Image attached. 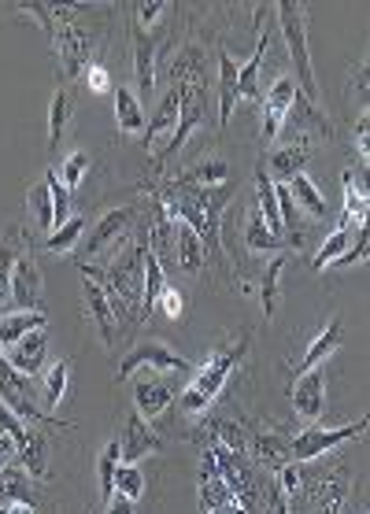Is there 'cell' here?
Instances as JSON below:
<instances>
[{
    "mask_svg": "<svg viewBox=\"0 0 370 514\" xmlns=\"http://www.w3.org/2000/svg\"><path fill=\"white\" fill-rule=\"evenodd\" d=\"M285 263H289V252H278V256L267 263V270H263V282H259V304H263V319H274V311H278V282H282Z\"/></svg>",
    "mask_w": 370,
    "mask_h": 514,
    "instance_id": "cell-33",
    "label": "cell"
},
{
    "mask_svg": "<svg viewBox=\"0 0 370 514\" xmlns=\"http://www.w3.org/2000/svg\"><path fill=\"white\" fill-rule=\"evenodd\" d=\"M308 160H311V148L304 145V141H296V145L274 148L271 156L263 160V167H267V174H271V182L289 185L296 174H308Z\"/></svg>",
    "mask_w": 370,
    "mask_h": 514,
    "instance_id": "cell-13",
    "label": "cell"
},
{
    "mask_svg": "<svg viewBox=\"0 0 370 514\" xmlns=\"http://www.w3.org/2000/svg\"><path fill=\"white\" fill-rule=\"evenodd\" d=\"M163 285H167V278H163V259L156 256L152 248H145V293H141V311H137L141 322L156 311V300H160Z\"/></svg>",
    "mask_w": 370,
    "mask_h": 514,
    "instance_id": "cell-28",
    "label": "cell"
},
{
    "mask_svg": "<svg viewBox=\"0 0 370 514\" xmlns=\"http://www.w3.org/2000/svg\"><path fill=\"white\" fill-rule=\"evenodd\" d=\"M178 123H182V93L171 89V93L160 100V108H156V115H152V123H148V137H145L148 152H152L156 145H167V141L174 137V130H178Z\"/></svg>",
    "mask_w": 370,
    "mask_h": 514,
    "instance_id": "cell-18",
    "label": "cell"
},
{
    "mask_svg": "<svg viewBox=\"0 0 370 514\" xmlns=\"http://www.w3.org/2000/svg\"><path fill=\"white\" fill-rule=\"evenodd\" d=\"M352 93L363 100V108L370 111V56L363 63H356V71H352Z\"/></svg>",
    "mask_w": 370,
    "mask_h": 514,
    "instance_id": "cell-48",
    "label": "cell"
},
{
    "mask_svg": "<svg viewBox=\"0 0 370 514\" xmlns=\"http://www.w3.org/2000/svg\"><path fill=\"white\" fill-rule=\"evenodd\" d=\"M289 193H293V204L304 211V215H311V219H326L330 204H326V196L319 193V185L311 182L308 174H296L293 182H289Z\"/></svg>",
    "mask_w": 370,
    "mask_h": 514,
    "instance_id": "cell-31",
    "label": "cell"
},
{
    "mask_svg": "<svg viewBox=\"0 0 370 514\" xmlns=\"http://www.w3.org/2000/svg\"><path fill=\"white\" fill-rule=\"evenodd\" d=\"M15 459H19V444H15L12 437L0 429V474H4V470L15 463Z\"/></svg>",
    "mask_w": 370,
    "mask_h": 514,
    "instance_id": "cell-52",
    "label": "cell"
},
{
    "mask_svg": "<svg viewBox=\"0 0 370 514\" xmlns=\"http://www.w3.org/2000/svg\"><path fill=\"white\" fill-rule=\"evenodd\" d=\"M82 233H86V219H82V215H71V219L63 222L60 230L45 237V248H49V252H56V256H63V252H71V248H78V241H82Z\"/></svg>",
    "mask_w": 370,
    "mask_h": 514,
    "instance_id": "cell-35",
    "label": "cell"
},
{
    "mask_svg": "<svg viewBox=\"0 0 370 514\" xmlns=\"http://www.w3.org/2000/svg\"><path fill=\"white\" fill-rule=\"evenodd\" d=\"M115 123L123 134H137V130H145V108H141V97H137L134 89L119 86L115 93Z\"/></svg>",
    "mask_w": 370,
    "mask_h": 514,
    "instance_id": "cell-26",
    "label": "cell"
},
{
    "mask_svg": "<svg viewBox=\"0 0 370 514\" xmlns=\"http://www.w3.org/2000/svg\"><path fill=\"white\" fill-rule=\"evenodd\" d=\"M49 448H45V437L37 433V429H30V437H26V444L19 448V466H23L30 478H49Z\"/></svg>",
    "mask_w": 370,
    "mask_h": 514,
    "instance_id": "cell-34",
    "label": "cell"
},
{
    "mask_svg": "<svg viewBox=\"0 0 370 514\" xmlns=\"http://www.w3.org/2000/svg\"><path fill=\"white\" fill-rule=\"evenodd\" d=\"M267 41H271V34H259L256 52L241 63V100L256 97V78H259V67H263V56H267Z\"/></svg>",
    "mask_w": 370,
    "mask_h": 514,
    "instance_id": "cell-38",
    "label": "cell"
},
{
    "mask_svg": "<svg viewBox=\"0 0 370 514\" xmlns=\"http://www.w3.org/2000/svg\"><path fill=\"white\" fill-rule=\"evenodd\" d=\"M86 86H89V93H115L111 89V74H108V67L104 63H89V71H86Z\"/></svg>",
    "mask_w": 370,
    "mask_h": 514,
    "instance_id": "cell-49",
    "label": "cell"
},
{
    "mask_svg": "<svg viewBox=\"0 0 370 514\" xmlns=\"http://www.w3.org/2000/svg\"><path fill=\"white\" fill-rule=\"evenodd\" d=\"M248 344H252V337H248V333H241L234 344H226V348H219V352L208 355V363L197 370V378L185 385L182 415H204V411L219 400V392L226 389V378H230L237 363L245 359Z\"/></svg>",
    "mask_w": 370,
    "mask_h": 514,
    "instance_id": "cell-1",
    "label": "cell"
},
{
    "mask_svg": "<svg viewBox=\"0 0 370 514\" xmlns=\"http://www.w3.org/2000/svg\"><path fill=\"white\" fill-rule=\"evenodd\" d=\"M123 463H141L145 455H152V452H160L163 448V441L148 429V422L137 411H130L126 415V433H123Z\"/></svg>",
    "mask_w": 370,
    "mask_h": 514,
    "instance_id": "cell-19",
    "label": "cell"
},
{
    "mask_svg": "<svg viewBox=\"0 0 370 514\" xmlns=\"http://www.w3.org/2000/svg\"><path fill=\"white\" fill-rule=\"evenodd\" d=\"M367 514H370V496H367Z\"/></svg>",
    "mask_w": 370,
    "mask_h": 514,
    "instance_id": "cell-56",
    "label": "cell"
},
{
    "mask_svg": "<svg viewBox=\"0 0 370 514\" xmlns=\"http://www.w3.org/2000/svg\"><path fill=\"white\" fill-rule=\"evenodd\" d=\"M30 222H34L37 230L45 233H56V204H52V193H49V182L41 178V182H34L30 185Z\"/></svg>",
    "mask_w": 370,
    "mask_h": 514,
    "instance_id": "cell-29",
    "label": "cell"
},
{
    "mask_svg": "<svg viewBox=\"0 0 370 514\" xmlns=\"http://www.w3.org/2000/svg\"><path fill=\"white\" fill-rule=\"evenodd\" d=\"M130 222H134V208H111L108 215H100L97 226L89 230V241H86V252L89 256H104L111 252V245L130 230Z\"/></svg>",
    "mask_w": 370,
    "mask_h": 514,
    "instance_id": "cell-12",
    "label": "cell"
},
{
    "mask_svg": "<svg viewBox=\"0 0 370 514\" xmlns=\"http://www.w3.org/2000/svg\"><path fill=\"white\" fill-rule=\"evenodd\" d=\"M0 500L23 503V507H37V496H34V489H30V474H26L19 463H12L4 474H0Z\"/></svg>",
    "mask_w": 370,
    "mask_h": 514,
    "instance_id": "cell-32",
    "label": "cell"
},
{
    "mask_svg": "<svg viewBox=\"0 0 370 514\" xmlns=\"http://www.w3.org/2000/svg\"><path fill=\"white\" fill-rule=\"evenodd\" d=\"M352 241H356V230L352 226H333V233L322 241V248L315 252V259H311V274H322V270H330L337 259L345 256L348 248H352Z\"/></svg>",
    "mask_w": 370,
    "mask_h": 514,
    "instance_id": "cell-25",
    "label": "cell"
},
{
    "mask_svg": "<svg viewBox=\"0 0 370 514\" xmlns=\"http://www.w3.org/2000/svg\"><path fill=\"white\" fill-rule=\"evenodd\" d=\"M52 45L60 52V63L67 78H78V74L89 71V60H93V41H89V30L78 23V8H52Z\"/></svg>",
    "mask_w": 370,
    "mask_h": 514,
    "instance_id": "cell-4",
    "label": "cell"
},
{
    "mask_svg": "<svg viewBox=\"0 0 370 514\" xmlns=\"http://www.w3.org/2000/svg\"><path fill=\"white\" fill-rule=\"evenodd\" d=\"M119 466H123V444L108 441L104 452L97 455V481H100V500H104V507L115 500V474H119Z\"/></svg>",
    "mask_w": 370,
    "mask_h": 514,
    "instance_id": "cell-30",
    "label": "cell"
},
{
    "mask_svg": "<svg viewBox=\"0 0 370 514\" xmlns=\"http://www.w3.org/2000/svg\"><path fill=\"white\" fill-rule=\"evenodd\" d=\"M370 259V215L367 222L356 230V241H352V248H348L345 256L333 263V270H348V267H359V263H367Z\"/></svg>",
    "mask_w": 370,
    "mask_h": 514,
    "instance_id": "cell-41",
    "label": "cell"
},
{
    "mask_svg": "<svg viewBox=\"0 0 370 514\" xmlns=\"http://www.w3.org/2000/svg\"><path fill=\"white\" fill-rule=\"evenodd\" d=\"M156 307H160L163 315H167V319H182L185 315V296L178 293V289H174V285H163V293H160V300H156Z\"/></svg>",
    "mask_w": 370,
    "mask_h": 514,
    "instance_id": "cell-47",
    "label": "cell"
},
{
    "mask_svg": "<svg viewBox=\"0 0 370 514\" xmlns=\"http://www.w3.org/2000/svg\"><path fill=\"white\" fill-rule=\"evenodd\" d=\"M245 248L248 252H274V248H282V241L267 230V222H263L259 211H252L245 222Z\"/></svg>",
    "mask_w": 370,
    "mask_h": 514,
    "instance_id": "cell-37",
    "label": "cell"
},
{
    "mask_svg": "<svg viewBox=\"0 0 370 514\" xmlns=\"http://www.w3.org/2000/svg\"><path fill=\"white\" fill-rule=\"evenodd\" d=\"M0 429H4V433H8V437H12V441L19 444V448H23L26 437H30V426H26L23 418L15 415L12 407L4 404V400H0Z\"/></svg>",
    "mask_w": 370,
    "mask_h": 514,
    "instance_id": "cell-46",
    "label": "cell"
},
{
    "mask_svg": "<svg viewBox=\"0 0 370 514\" xmlns=\"http://www.w3.org/2000/svg\"><path fill=\"white\" fill-rule=\"evenodd\" d=\"M185 367H189V363H185V355L174 352L171 344L141 341L134 352H126L123 367H119L115 381H126L130 374H137V370H171V374H178V370H185Z\"/></svg>",
    "mask_w": 370,
    "mask_h": 514,
    "instance_id": "cell-9",
    "label": "cell"
},
{
    "mask_svg": "<svg viewBox=\"0 0 370 514\" xmlns=\"http://www.w3.org/2000/svg\"><path fill=\"white\" fill-rule=\"evenodd\" d=\"M226 182H230V163L222 160V156H208L197 167L182 171V185H197V189H215V185L222 189Z\"/></svg>",
    "mask_w": 370,
    "mask_h": 514,
    "instance_id": "cell-27",
    "label": "cell"
},
{
    "mask_svg": "<svg viewBox=\"0 0 370 514\" xmlns=\"http://www.w3.org/2000/svg\"><path fill=\"white\" fill-rule=\"evenodd\" d=\"M271 514H289V496L282 489L271 492Z\"/></svg>",
    "mask_w": 370,
    "mask_h": 514,
    "instance_id": "cell-54",
    "label": "cell"
},
{
    "mask_svg": "<svg viewBox=\"0 0 370 514\" xmlns=\"http://www.w3.org/2000/svg\"><path fill=\"white\" fill-rule=\"evenodd\" d=\"M41 267H37L30 256H19L15 259V270H12V307L19 311H41Z\"/></svg>",
    "mask_w": 370,
    "mask_h": 514,
    "instance_id": "cell-11",
    "label": "cell"
},
{
    "mask_svg": "<svg viewBox=\"0 0 370 514\" xmlns=\"http://www.w3.org/2000/svg\"><path fill=\"white\" fill-rule=\"evenodd\" d=\"M367 426H370V415H363L359 422H348V426H333V429L308 426L304 433H296L293 441H289L293 463H311V459H322V455H330L333 448H341V444L363 437V433H367Z\"/></svg>",
    "mask_w": 370,
    "mask_h": 514,
    "instance_id": "cell-6",
    "label": "cell"
},
{
    "mask_svg": "<svg viewBox=\"0 0 370 514\" xmlns=\"http://www.w3.org/2000/svg\"><path fill=\"white\" fill-rule=\"evenodd\" d=\"M0 503H4V500H0Z\"/></svg>",
    "mask_w": 370,
    "mask_h": 514,
    "instance_id": "cell-57",
    "label": "cell"
},
{
    "mask_svg": "<svg viewBox=\"0 0 370 514\" xmlns=\"http://www.w3.org/2000/svg\"><path fill=\"white\" fill-rule=\"evenodd\" d=\"M71 359H60V363H52L45 370V404L49 407H60L67 400V381H71Z\"/></svg>",
    "mask_w": 370,
    "mask_h": 514,
    "instance_id": "cell-36",
    "label": "cell"
},
{
    "mask_svg": "<svg viewBox=\"0 0 370 514\" xmlns=\"http://www.w3.org/2000/svg\"><path fill=\"white\" fill-rule=\"evenodd\" d=\"M74 119V89L71 86H56L49 100V148H60L63 130L71 126Z\"/></svg>",
    "mask_w": 370,
    "mask_h": 514,
    "instance_id": "cell-24",
    "label": "cell"
},
{
    "mask_svg": "<svg viewBox=\"0 0 370 514\" xmlns=\"http://www.w3.org/2000/svg\"><path fill=\"white\" fill-rule=\"evenodd\" d=\"M45 182H49V193H52V204H56V230H60L63 222L71 219V193H67V185L60 182V171H45Z\"/></svg>",
    "mask_w": 370,
    "mask_h": 514,
    "instance_id": "cell-43",
    "label": "cell"
},
{
    "mask_svg": "<svg viewBox=\"0 0 370 514\" xmlns=\"http://www.w3.org/2000/svg\"><path fill=\"white\" fill-rule=\"evenodd\" d=\"M0 514H37V507H23V503H0Z\"/></svg>",
    "mask_w": 370,
    "mask_h": 514,
    "instance_id": "cell-55",
    "label": "cell"
},
{
    "mask_svg": "<svg viewBox=\"0 0 370 514\" xmlns=\"http://www.w3.org/2000/svg\"><path fill=\"white\" fill-rule=\"evenodd\" d=\"M45 322H49L45 311H8V315H0V348H12L30 333L45 330Z\"/></svg>",
    "mask_w": 370,
    "mask_h": 514,
    "instance_id": "cell-21",
    "label": "cell"
},
{
    "mask_svg": "<svg viewBox=\"0 0 370 514\" xmlns=\"http://www.w3.org/2000/svg\"><path fill=\"white\" fill-rule=\"evenodd\" d=\"M296 97H300V89H296V78H289V74L274 78L271 89H267V97H263V141H274V137H282L285 119H289V111H293Z\"/></svg>",
    "mask_w": 370,
    "mask_h": 514,
    "instance_id": "cell-10",
    "label": "cell"
},
{
    "mask_svg": "<svg viewBox=\"0 0 370 514\" xmlns=\"http://www.w3.org/2000/svg\"><path fill=\"white\" fill-rule=\"evenodd\" d=\"M89 167H93V160H89L86 152H71V156L63 160V167H60V182L67 185V193H74V189L82 185V178L89 174Z\"/></svg>",
    "mask_w": 370,
    "mask_h": 514,
    "instance_id": "cell-42",
    "label": "cell"
},
{
    "mask_svg": "<svg viewBox=\"0 0 370 514\" xmlns=\"http://www.w3.org/2000/svg\"><path fill=\"white\" fill-rule=\"evenodd\" d=\"M134 71H137V93L148 100L156 93V34L152 30H137L134 26Z\"/></svg>",
    "mask_w": 370,
    "mask_h": 514,
    "instance_id": "cell-20",
    "label": "cell"
},
{
    "mask_svg": "<svg viewBox=\"0 0 370 514\" xmlns=\"http://www.w3.org/2000/svg\"><path fill=\"white\" fill-rule=\"evenodd\" d=\"M278 489L285 496H296V492L304 489V474H300V463H285L282 466V478H278Z\"/></svg>",
    "mask_w": 370,
    "mask_h": 514,
    "instance_id": "cell-50",
    "label": "cell"
},
{
    "mask_svg": "<svg viewBox=\"0 0 370 514\" xmlns=\"http://www.w3.org/2000/svg\"><path fill=\"white\" fill-rule=\"evenodd\" d=\"M341 341H345V322H341V319H330L319 330V337H311V344L304 348L296 374H308V370L322 367V363H326V359H330V355L337 352V348H341Z\"/></svg>",
    "mask_w": 370,
    "mask_h": 514,
    "instance_id": "cell-17",
    "label": "cell"
},
{
    "mask_svg": "<svg viewBox=\"0 0 370 514\" xmlns=\"http://www.w3.org/2000/svg\"><path fill=\"white\" fill-rule=\"evenodd\" d=\"M252 455H256L259 463L285 466L282 459H285V455H293V452H289V441H285L282 433H256V441H252Z\"/></svg>",
    "mask_w": 370,
    "mask_h": 514,
    "instance_id": "cell-39",
    "label": "cell"
},
{
    "mask_svg": "<svg viewBox=\"0 0 370 514\" xmlns=\"http://www.w3.org/2000/svg\"><path fill=\"white\" fill-rule=\"evenodd\" d=\"M141 293H145V248L123 245V252L108 263V296L119 319H130V311H141Z\"/></svg>",
    "mask_w": 370,
    "mask_h": 514,
    "instance_id": "cell-3",
    "label": "cell"
},
{
    "mask_svg": "<svg viewBox=\"0 0 370 514\" xmlns=\"http://www.w3.org/2000/svg\"><path fill=\"white\" fill-rule=\"evenodd\" d=\"M37 385H34V378H23L19 370L8 363V355L0 352V400L12 407L15 415L23 418L26 426H56V429H63V426H71V422H60V418H52V415H45L41 407H37Z\"/></svg>",
    "mask_w": 370,
    "mask_h": 514,
    "instance_id": "cell-5",
    "label": "cell"
},
{
    "mask_svg": "<svg viewBox=\"0 0 370 514\" xmlns=\"http://www.w3.org/2000/svg\"><path fill=\"white\" fill-rule=\"evenodd\" d=\"M237 104H241V63L219 49V126H230Z\"/></svg>",
    "mask_w": 370,
    "mask_h": 514,
    "instance_id": "cell-15",
    "label": "cell"
},
{
    "mask_svg": "<svg viewBox=\"0 0 370 514\" xmlns=\"http://www.w3.org/2000/svg\"><path fill=\"white\" fill-rule=\"evenodd\" d=\"M19 252L15 248H0V315H8V304H12V270Z\"/></svg>",
    "mask_w": 370,
    "mask_h": 514,
    "instance_id": "cell-44",
    "label": "cell"
},
{
    "mask_svg": "<svg viewBox=\"0 0 370 514\" xmlns=\"http://www.w3.org/2000/svg\"><path fill=\"white\" fill-rule=\"evenodd\" d=\"M171 396L174 389L167 381L156 378V374H145V378L134 381V411L145 418V422H156V418L171 407Z\"/></svg>",
    "mask_w": 370,
    "mask_h": 514,
    "instance_id": "cell-14",
    "label": "cell"
},
{
    "mask_svg": "<svg viewBox=\"0 0 370 514\" xmlns=\"http://www.w3.org/2000/svg\"><path fill=\"white\" fill-rule=\"evenodd\" d=\"M45 359H49V337H45V330L30 333V337H23L19 344L8 348V363H12L23 378H37L41 367H45Z\"/></svg>",
    "mask_w": 370,
    "mask_h": 514,
    "instance_id": "cell-16",
    "label": "cell"
},
{
    "mask_svg": "<svg viewBox=\"0 0 370 514\" xmlns=\"http://www.w3.org/2000/svg\"><path fill=\"white\" fill-rule=\"evenodd\" d=\"M115 496H123L130 503H137L145 496V474H141V466L137 463L119 466V474H115Z\"/></svg>",
    "mask_w": 370,
    "mask_h": 514,
    "instance_id": "cell-40",
    "label": "cell"
},
{
    "mask_svg": "<svg viewBox=\"0 0 370 514\" xmlns=\"http://www.w3.org/2000/svg\"><path fill=\"white\" fill-rule=\"evenodd\" d=\"M352 137H356V148L363 160H370V111H363L356 119V126H352Z\"/></svg>",
    "mask_w": 370,
    "mask_h": 514,
    "instance_id": "cell-51",
    "label": "cell"
},
{
    "mask_svg": "<svg viewBox=\"0 0 370 514\" xmlns=\"http://www.w3.org/2000/svg\"><path fill=\"white\" fill-rule=\"evenodd\" d=\"M174 259L185 274H204L208 267V248L197 237V230H189L185 222H178V237H174Z\"/></svg>",
    "mask_w": 370,
    "mask_h": 514,
    "instance_id": "cell-22",
    "label": "cell"
},
{
    "mask_svg": "<svg viewBox=\"0 0 370 514\" xmlns=\"http://www.w3.org/2000/svg\"><path fill=\"white\" fill-rule=\"evenodd\" d=\"M274 12H278V26H282L285 49H289V60H293L296 82L304 86L308 100L315 104L319 100V82H315V67H311L308 52V8L296 4V0H278Z\"/></svg>",
    "mask_w": 370,
    "mask_h": 514,
    "instance_id": "cell-2",
    "label": "cell"
},
{
    "mask_svg": "<svg viewBox=\"0 0 370 514\" xmlns=\"http://www.w3.org/2000/svg\"><path fill=\"white\" fill-rule=\"evenodd\" d=\"M289 400H293V411L304 426H319V418L326 415V367L296 374Z\"/></svg>",
    "mask_w": 370,
    "mask_h": 514,
    "instance_id": "cell-8",
    "label": "cell"
},
{
    "mask_svg": "<svg viewBox=\"0 0 370 514\" xmlns=\"http://www.w3.org/2000/svg\"><path fill=\"white\" fill-rule=\"evenodd\" d=\"M256 204H259V215H263V222H267V230L282 241L285 233V222H282V208H278V193H274V182L271 174H267V167L259 163L256 167Z\"/></svg>",
    "mask_w": 370,
    "mask_h": 514,
    "instance_id": "cell-23",
    "label": "cell"
},
{
    "mask_svg": "<svg viewBox=\"0 0 370 514\" xmlns=\"http://www.w3.org/2000/svg\"><path fill=\"white\" fill-rule=\"evenodd\" d=\"M104 514H137V511H134V503H130V500L115 496V500H111L108 507H104Z\"/></svg>",
    "mask_w": 370,
    "mask_h": 514,
    "instance_id": "cell-53",
    "label": "cell"
},
{
    "mask_svg": "<svg viewBox=\"0 0 370 514\" xmlns=\"http://www.w3.org/2000/svg\"><path fill=\"white\" fill-rule=\"evenodd\" d=\"M167 8H171V4H163V0H141V4H134V26L137 30H152V34H156V23L163 19Z\"/></svg>",
    "mask_w": 370,
    "mask_h": 514,
    "instance_id": "cell-45",
    "label": "cell"
},
{
    "mask_svg": "<svg viewBox=\"0 0 370 514\" xmlns=\"http://www.w3.org/2000/svg\"><path fill=\"white\" fill-rule=\"evenodd\" d=\"M78 270L86 274L82 278V293H86V307H89V319L97 322V333H100V344L104 348H111L115 344V337H119V311H115V304H111V296H108V289L97 282L100 274L89 263H78Z\"/></svg>",
    "mask_w": 370,
    "mask_h": 514,
    "instance_id": "cell-7",
    "label": "cell"
}]
</instances>
